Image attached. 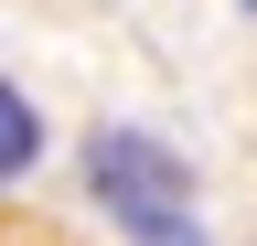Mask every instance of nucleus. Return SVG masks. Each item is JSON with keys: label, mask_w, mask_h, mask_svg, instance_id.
Segmentation results:
<instances>
[{"label": "nucleus", "mask_w": 257, "mask_h": 246, "mask_svg": "<svg viewBox=\"0 0 257 246\" xmlns=\"http://www.w3.org/2000/svg\"><path fill=\"white\" fill-rule=\"evenodd\" d=\"M86 193L107 203V225L128 246H204V225H193V171L150 129H96L86 139Z\"/></svg>", "instance_id": "f257e3e1"}, {"label": "nucleus", "mask_w": 257, "mask_h": 246, "mask_svg": "<svg viewBox=\"0 0 257 246\" xmlns=\"http://www.w3.org/2000/svg\"><path fill=\"white\" fill-rule=\"evenodd\" d=\"M32 161H43V107H32L22 86L0 75V182H22Z\"/></svg>", "instance_id": "f03ea898"}, {"label": "nucleus", "mask_w": 257, "mask_h": 246, "mask_svg": "<svg viewBox=\"0 0 257 246\" xmlns=\"http://www.w3.org/2000/svg\"><path fill=\"white\" fill-rule=\"evenodd\" d=\"M236 11H257V0H236Z\"/></svg>", "instance_id": "7ed1b4c3"}]
</instances>
